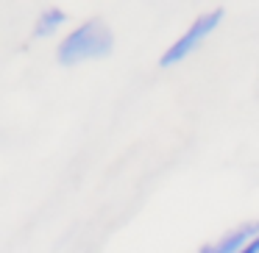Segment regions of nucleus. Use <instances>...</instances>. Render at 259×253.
I'll return each instance as SVG.
<instances>
[{"label":"nucleus","instance_id":"obj_1","mask_svg":"<svg viewBox=\"0 0 259 253\" xmlns=\"http://www.w3.org/2000/svg\"><path fill=\"white\" fill-rule=\"evenodd\" d=\"M114 47V34L106 23L101 20H90L73 34H67L59 45V64L73 67L78 62H90V59H103L109 56Z\"/></svg>","mask_w":259,"mask_h":253},{"label":"nucleus","instance_id":"obj_2","mask_svg":"<svg viewBox=\"0 0 259 253\" xmlns=\"http://www.w3.org/2000/svg\"><path fill=\"white\" fill-rule=\"evenodd\" d=\"M220 20H223V9H214V12L201 14V17H198L195 23L187 28V34H181L179 39H176L173 45L164 50V56L159 59V64H162V67H173V64L184 62L187 56H192V50H198V47H201V42L206 39L214 28H218Z\"/></svg>","mask_w":259,"mask_h":253},{"label":"nucleus","instance_id":"obj_3","mask_svg":"<svg viewBox=\"0 0 259 253\" xmlns=\"http://www.w3.org/2000/svg\"><path fill=\"white\" fill-rule=\"evenodd\" d=\"M256 234H259V225H245V228H237L231 234H226L214 245H203L201 253H240Z\"/></svg>","mask_w":259,"mask_h":253},{"label":"nucleus","instance_id":"obj_4","mask_svg":"<svg viewBox=\"0 0 259 253\" xmlns=\"http://www.w3.org/2000/svg\"><path fill=\"white\" fill-rule=\"evenodd\" d=\"M64 20H67V14L59 12V9H48V12H42L39 20H36V25H34V36H51V34H56L59 25H62Z\"/></svg>","mask_w":259,"mask_h":253},{"label":"nucleus","instance_id":"obj_5","mask_svg":"<svg viewBox=\"0 0 259 253\" xmlns=\"http://www.w3.org/2000/svg\"><path fill=\"white\" fill-rule=\"evenodd\" d=\"M240 253H259V234L256 236H253V239L251 242H248V245L245 247H242V250Z\"/></svg>","mask_w":259,"mask_h":253}]
</instances>
